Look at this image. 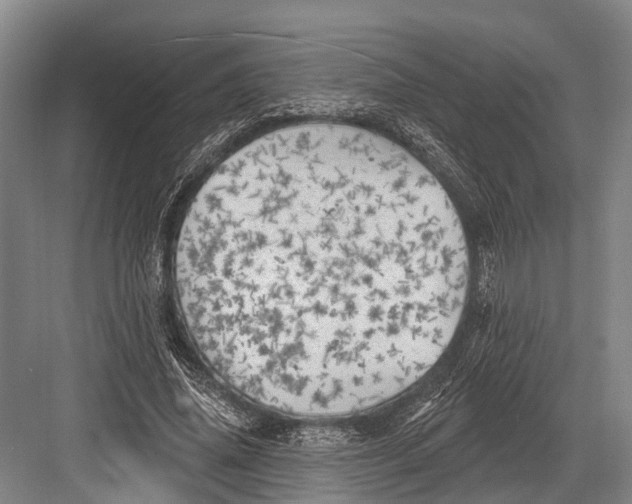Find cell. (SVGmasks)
<instances>
[{
	"label": "cell",
	"mask_w": 632,
	"mask_h": 504,
	"mask_svg": "<svg viewBox=\"0 0 632 504\" xmlns=\"http://www.w3.org/2000/svg\"><path fill=\"white\" fill-rule=\"evenodd\" d=\"M469 273L434 175L383 136L327 122L225 160L176 254L207 358L245 396L304 417L367 410L420 380L457 330Z\"/></svg>",
	"instance_id": "obj_1"
}]
</instances>
